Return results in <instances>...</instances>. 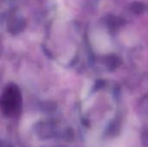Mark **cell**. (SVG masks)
Here are the masks:
<instances>
[{
	"instance_id": "cell-2",
	"label": "cell",
	"mask_w": 148,
	"mask_h": 147,
	"mask_svg": "<svg viewBox=\"0 0 148 147\" xmlns=\"http://www.w3.org/2000/svg\"><path fill=\"white\" fill-rule=\"evenodd\" d=\"M1 147H13L11 146H10V145H8V144H4L3 142L2 143V146Z\"/></svg>"
},
{
	"instance_id": "cell-1",
	"label": "cell",
	"mask_w": 148,
	"mask_h": 147,
	"mask_svg": "<svg viewBox=\"0 0 148 147\" xmlns=\"http://www.w3.org/2000/svg\"><path fill=\"white\" fill-rule=\"evenodd\" d=\"M21 104L22 97L17 87L15 85L8 86L1 98V110L3 114L8 118L16 116L20 112Z\"/></svg>"
}]
</instances>
